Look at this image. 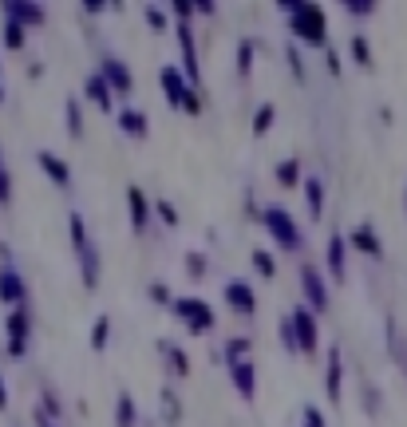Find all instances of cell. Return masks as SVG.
Wrapping results in <instances>:
<instances>
[{"mask_svg": "<svg viewBox=\"0 0 407 427\" xmlns=\"http://www.w3.org/2000/svg\"><path fill=\"white\" fill-rule=\"evenodd\" d=\"M142 16H146V24L155 32H166V8H158V4H146L142 8Z\"/></svg>", "mask_w": 407, "mask_h": 427, "instance_id": "35", "label": "cell"}, {"mask_svg": "<svg viewBox=\"0 0 407 427\" xmlns=\"http://www.w3.org/2000/svg\"><path fill=\"white\" fill-rule=\"evenodd\" d=\"M24 293L28 289H24V281L16 273H0V297L4 300H24Z\"/></svg>", "mask_w": 407, "mask_h": 427, "instance_id": "24", "label": "cell"}, {"mask_svg": "<svg viewBox=\"0 0 407 427\" xmlns=\"http://www.w3.org/2000/svg\"><path fill=\"white\" fill-rule=\"evenodd\" d=\"M253 56H257V40H241V47H237V72H241V79L253 76Z\"/></svg>", "mask_w": 407, "mask_h": 427, "instance_id": "25", "label": "cell"}, {"mask_svg": "<svg viewBox=\"0 0 407 427\" xmlns=\"http://www.w3.org/2000/svg\"><path fill=\"white\" fill-rule=\"evenodd\" d=\"M139 424V411H135V399L126 392L115 395V427H135Z\"/></svg>", "mask_w": 407, "mask_h": 427, "instance_id": "19", "label": "cell"}, {"mask_svg": "<svg viewBox=\"0 0 407 427\" xmlns=\"http://www.w3.org/2000/svg\"><path fill=\"white\" fill-rule=\"evenodd\" d=\"M352 60L360 63V67H372V47L364 36H352Z\"/></svg>", "mask_w": 407, "mask_h": 427, "instance_id": "33", "label": "cell"}, {"mask_svg": "<svg viewBox=\"0 0 407 427\" xmlns=\"http://www.w3.org/2000/svg\"><path fill=\"white\" fill-rule=\"evenodd\" d=\"M8 332H12V356H24V340H28V316L12 313L8 320Z\"/></svg>", "mask_w": 407, "mask_h": 427, "instance_id": "22", "label": "cell"}, {"mask_svg": "<svg viewBox=\"0 0 407 427\" xmlns=\"http://www.w3.org/2000/svg\"><path fill=\"white\" fill-rule=\"evenodd\" d=\"M348 245H356V250L360 253H368V257H384V245H380V237H376V230H372V221H360V226H356V230H352V234L344 237Z\"/></svg>", "mask_w": 407, "mask_h": 427, "instance_id": "11", "label": "cell"}, {"mask_svg": "<svg viewBox=\"0 0 407 427\" xmlns=\"http://www.w3.org/2000/svg\"><path fill=\"white\" fill-rule=\"evenodd\" d=\"M158 352L166 356V364H170V372H178V376H190V360L182 348H174L170 340H158Z\"/></svg>", "mask_w": 407, "mask_h": 427, "instance_id": "20", "label": "cell"}, {"mask_svg": "<svg viewBox=\"0 0 407 427\" xmlns=\"http://www.w3.org/2000/svg\"><path fill=\"white\" fill-rule=\"evenodd\" d=\"M40 427H52V424H47V419H40Z\"/></svg>", "mask_w": 407, "mask_h": 427, "instance_id": "47", "label": "cell"}, {"mask_svg": "<svg viewBox=\"0 0 407 427\" xmlns=\"http://www.w3.org/2000/svg\"><path fill=\"white\" fill-rule=\"evenodd\" d=\"M170 313L178 316V320H182V325H186L194 336H206V332L218 325L214 309H210L202 297H174V300H170Z\"/></svg>", "mask_w": 407, "mask_h": 427, "instance_id": "4", "label": "cell"}, {"mask_svg": "<svg viewBox=\"0 0 407 427\" xmlns=\"http://www.w3.org/2000/svg\"><path fill=\"white\" fill-rule=\"evenodd\" d=\"M111 340V316H95V325H91V348L95 352H103Z\"/></svg>", "mask_w": 407, "mask_h": 427, "instance_id": "27", "label": "cell"}, {"mask_svg": "<svg viewBox=\"0 0 407 427\" xmlns=\"http://www.w3.org/2000/svg\"><path fill=\"white\" fill-rule=\"evenodd\" d=\"M4 36H8V47H20V44H24V28H20L16 20L8 24V32H4Z\"/></svg>", "mask_w": 407, "mask_h": 427, "instance_id": "41", "label": "cell"}, {"mask_svg": "<svg viewBox=\"0 0 407 427\" xmlns=\"http://www.w3.org/2000/svg\"><path fill=\"white\" fill-rule=\"evenodd\" d=\"M226 305L241 316H253L257 313V297H253V285L234 277V281H226Z\"/></svg>", "mask_w": 407, "mask_h": 427, "instance_id": "9", "label": "cell"}, {"mask_svg": "<svg viewBox=\"0 0 407 427\" xmlns=\"http://www.w3.org/2000/svg\"><path fill=\"white\" fill-rule=\"evenodd\" d=\"M261 218H265L269 234H273V241H277L281 250L300 253V245H305V234H300V226L293 221V214H289V210H281V206H269Z\"/></svg>", "mask_w": 407, "mask_h": 427, "instance_id": "5", "label": "cell"}, {"mask_svg": "<svg viewBox=\"0 0 407 427\" xmlns=\"http://www.w3.org/2000/svg\"><path fill=\"white\" fill-rule=\"evenodd\" d=\"M285 8H289V28H293L297 40H305V44H313V47H324L329 24H324V8L320 4H289L285 0Z\"/></svg>", "mask_w": 407, "mask_h": 427, "instance_id": "2", "label": "cell"}, {"mask_svg": "<svg viewBox=\"0 0 407 427\" xmlns=\"http://www.w3.org/2000/svg\"><path fill=\"white\" fill-rule=\"evenodd\" d=\"M158 83H162V95H166V103H170L174 111L202 115V99H198V91L186 83V76L178 72V63H166V67L158 72Z\"/></svg>", "mask_w": 407, "mask_h": 427, "instance_id": "3", "label": "cell"}, {"mask_svg": "<svg viewBox=\"0 0 407 427\" xmlns=\"http://www.w3.org/2000/svg\"><path fill=\"white\" fill-rule=\"evenodd\" d=\"M126 202H131V230L135 234H146L151 230V202H146V194L139 186L126 190Z\"/></svg>", "mask_w": 407, "mask_h": 427, "instance_id": "12", "label": "cell"}, {"mask_svg": "<svg viewBox=\"0 0 407 427\" xmlns=\"http://www.w3.org/2000/svg\"><path fill=\"white\" fill-rule=\"evenodd\" d=\"M344 8L352 16H372V12H376V4H372V0H344Z\"/></svg>", "mask_w": 407, "mask_h": 427, "instance_id": "39", "label": "cell"}, {"mask_svg": "<svg viewBox=\"0 0 407 427\" xmlns=\"http://www.w3.org/2000/svg\"><path fill=\"white\" fill-rule=\"evenodd\" d=\"M67 226H72V250H76V261H79V277H83V285H87V289H95V285H99L103 257H99V250H95L91 234H87V221H83V214H79V210H72V214H67Z\"/></svg>", "mask_w": 407, "mask_h": 427, "instance_id": "1", "label": "cell"}, {"mask_svg": "<svg viewBox=\"0 0 407 427\" xmlns=\"http://www.w3.org/2000/svg\"><path fill=\"white\" fill-rule=\"evenodd\" d=\"M344 250H348L344 234H332L329 237V273L336 281H344Z\"/></svg>", "mask_w": 407, "mask_h": 427, "instance_id": "18", "label": "cell"}, {"mask_svg": "<svg viewBox=\"0 0 407 427\" xmlns=\"http://www.w3.org/2000/svg\"><path fill=\"white\" fill-rule=\"evenodd\" d=\"M340 380H344V360H340V348H329V372H324V395L332 404L340 399Z\"/></svg>", "mask_w": 407, "mask_h": 427, "instance_id": "14", "label": "cell"}, {"mask_svg": "<svg viewBox=\"0 0 407 427\" xmlns=\"http://www.w3.org/2000/svg\"><path fill=\"white\" fill-rule=\"evenodd\" d=\"M115 127H119L123 135H131V139H146V135H151V119H146L139 107H119L115 111Z\"/></svg>", "mask_w": 407, "mask_h": 427, "instance_id": "10", "label": "cell"}, {"mask_svg": "<svg viewBox=\"0 0 407 427\" xmlns=\"http://www.w3.org/2000/svg\"><path fill=\"white\" fill-rule=\"evenodd\" d=\"M253 269H257L261 277L273 281V277H277V257H273L269 250H253Z\"/></svg>", "mask_w": 407, "mask_h": 427, "instance_id": "30", "label": "cell"}, {"mask_svg": "<svg viewBox=\"0 0 407 427\" xmlns=\"http://www.w3.org/2000/svg\"><path fill=\"white\" fill-rule=\"evenodd\" d=\"M170 12L178 16V24H190V16H194V0H174Z\"/></svg>", "mask_w": 407, "mask_h": 427, "instance_id": "37", "label": "cell"}, {"mask_svg": "<svg viewBox=\"0 0 407 427\" xmlns=\"http://www.w3.org/2000/svg\"><path fill=\"white\" fill-rule=\"evenodd\" d=\"M250 348H253V340H250V336H230V340H226V352H221V356H226L221 364L245 360V356H250Z\"/></svg>", "mask_w": 407, "mask_h": 427, "instance_id": "23", "label": "cell"}, {"mask_svg": "<svg viewBox=\"0 0 407 427\" xmlns=\"http://www.w3.org/2000/svg\"><path fill=\"white\" fill-rule=\"evenodd\" d=\"M305 202H309V218L320 221V214H324V182L316 174L305 178Z\"/></svg>", "mask_w": 407, "mask_h": 427, "instance_id": "17", "label": "cell"}, {"mask_svg": "<svg viewBox=\"0 0 407 427\" xmlns=\"http://www.w3.org/2000/svg\"><path fill=\"white\" fill-rule=\"evenodd\" d=\"M230 380L241 392V399H253L257 395V372H253V360H234L230 364Z\"/></svg>", "mask_w": 407, "mask_h": 427, "instance_id": "13", "label": "cell"}, {"mask_svg": "<svg viewBox=\"0 0 407 427\" xmlns=\"http://www.w3.org/2000/svg\"><path fill=\"white\" fill-rule=\"evenodd\" d=\"M40 166H44V174H47V178H52L60 190H72V171H67V162H63L60 155L40 151Z\"/></svg>", "mask_w": 407, "mask_h": 427, "instance_id": "15", "label": "cell"}, {"mask_svg": "<svg viewBox=\"0 0 407 427\" xmlns=\"http://www.w3.org/2000/svg\"><path fill=\"white\" fill-rule=\"evenodd\" d=\"M364 408L372 411V415L380 411V395H376V388H364Z\"/></svg>", "mask_w": 407, "mask_h": 427, "instance_id": "43", "label": "cell"}, {"mask_svg": "<svg viewBox=\"0 0 407 427\" xmlns=\"http://www.w3.org/2000/svg\"><path fill=\"white\" fill-rule=\"evenodd\" d=\"M162 419H166V424H178V419H182V404H178V399H174V388H162Z\"/></svg>", "mask_w": 407, "mask_h": 427, "instance_id": "26", "label": "cell"}, {"mask_svg": "<svg viewBox=\"0 0 407 427\" xmlns=\"http://www.w3.org/2000/svg\"><path fill=\"white\" fill-rule=\"evenodd\" d=\"M289 325H293V336H297V352L316 356V352H320V329H316V316L309 313L305 305H297L293 316H289Z\"/></svg>", "mask_w": 407, "mask_h": 427, "instance_id": "6", "label": "cell"}, {"mask_svg": "<svg viewBox=\"0 0 407 427\" xmlns=\"http://www.w3.org/2000/svg\"><path fill=\"white\" fill-rule=\"evenodd\" d=\"M83 95H87V99H91L99 111H107V115L115 111V95H111V87L103 83V76H87V83H83Z\"/></svg>", "mask_w": 407, "mask_h": 427, "instance_id": "16", "label": "cell"}, {"mask_svg": "<svg viewBox=\"0 0 407 427\" xmlns=\"http://www.w3.org/2000/svg\"><path fill=\"white\" fill-rule=\"evenodd\" d=\"M273 123H277V107H273V103H261L257 115H253V135H265Z\"/></svg>", "mask_w": 407, "mask_h": 427, "instance_id": "29", "label": "cell"}, {"mask_svg": "<svg viewBox=\"0 0 407 427\" xmlns=\"http://www.w3.org/2000/svg\"><path fill=\"white\" fill-rule=\"evenodd\" d=\"M79 8H83V12H91V16H99L103 8H107V4H103V0H83Z\"/></svg>", "mask_w": 407, "mask_h": 427, "instance_id": "45", "label": "cell"}, {"mask_svg": "<svg viewBox=\"0 0 407 427\" xmlns=\"http://www.w3.org/2000/svg\"><path fill=\"white\" fill-rule=\"evenodd\" d=\"M289 67H293V79H305V63H300V47L297 44H289Z\"/></svg>", "mask_w": 407, "mask_h": 427, "instance_id": "38", "label": "cell"}, {"mask_svg": "<svg viewBox=\"0 0 407 427\" xmlns=\"http://www.w3.org/2000/svg\"><path fill=\"white\" fill-rule=\"evenodd\" d=\"M12 20H28V24H44V8L40 4H8Z\"/></svg>", "mask_w": 407, "mask_h": 427, "instance_id": "28", "label": "cell"}, {"mask_svg": "<svg viewBox=\"0 0 407 427\" xmlns=\"http://www.w3.org/2000/svg\"><path fill=\"white\" fill-rule=\"evenodd\" d=\"M151 210H158V218H162V226H170V230H178V210H174L170 202H166V198H158V202H151Z\"/></svg>", "mask_w": 407, "mask_h": 427, "instance_id": "32", "label": "cell"}, {"mask_svg": "<svg viewBox=\"0 0 407 427\" xmlns=\"http://www.w3.org/2000/svg\"><path fill=\"white\" fill-rule=\"evenodd\" d=\"M273 174H277V182H281L285 190L300 186V162H297V158H281V162L273 166Z\"/></svg>", "mask_w": 407, "mask_h": 427, "instance_id": "21", "label": "cell"}, {"mask_svg": "<svg viewBox=\"0 0 407 427\" xmlns=\"http://www.w3.org/2000/svg\"><path fill=\"white\" fill-rule=\"evenodd\" d=\"M186 273L198 281V277H206V253L202 250H190L186 253Z\"/></svg>", "mask_w": 407, "mask_h": 427, "instance_id": "34", "label": "cell"}, {"mask_svg": "<svg viewBox=\"0 0 407 427\" xmlns=\"http://www.w3.org/2000/svg\"><path fill=\"white\" fill-rule=\"evenodd\" d=\"M324 60H329V72H332V76H340V56H336L332 47H329V52H324Z\"/></svg>", "mask_w": 407, "mask_h": 427, "instance_id": "46", "label": "cell"}, {"mask_svg": "<svg viewBox=\"0 0 407 427\" xmlns=\"http://www.w3.org/2000/svg\"><path fill=\"white\" fill-rule=\"evenodd\" d=\"M281 340H285V348H289V352H297V336H293V325H289V316L281 320Z\"/></svg>", "mask_w": 407, "mask_h": 427, "instance_id": "40", "label": "cell"}, {"mask_svg": "<svg viewBox=\"0 0 407 427\" xmlns=\"http://www.w3.org/2000/svg\"><path fill=\"white\" fill-rule=\"evenodd\" d=\"M305 427H324V415H320V408H305Z\"/></svg>", "mask_w": 407, "mask_h": 427, "instance_id": "42", "label": "cell"}, {"mask_svg": "<svg viewBox=\"0 0 407 427\" xmlns=\"http://www.w3.org/2000/svg\"><path fill=\"white\" fill-rule=\"evenodd\" d=\"M103 83H107L115 95H131V87H135V79H131V67H126L119 56H103Z\"/></svg>", "mask_w": 407, "mask_h": 427, "instance_id": "8", "label": "cell"}, {"mask_svg": "<svg viewBox=\"0 0 407 427\" xmlns=\"http://www.w3.org/2000/svg\"><path fill=\"white\" fill-rule=\"evenodd\" d=\"M67 135H72V139H83V115H79V99H76V95L67 99Z\"/></svg>", "mask_w": 407, "mask_h": 427, "instance_id": "31", "label": "cell"}, {"mask_svg": "<svg viewBox=\"0 0 407 427\" xmlns=\"http://www.w3.org/2000/svg\"><path fill=\"white\" fill-rule=\"evenodd\" d=\"M300 289H305V300H309L305 309H309L313 316L329 309V285H324V277H320V269L309 265V261L300 265Z\"/></svg>", "mask_w": 407, "mask_h": 427, "instance_id": "7", "label": "cell"}, {"mask_svg": "<svg viewBox=\"0 0 407 427\" xmlns=\"http://www.w3.org/2000/svg\"><path fill=\"white\" fill-rule=\"evenodd\" d=\"M146 297H151V300H155V305H166V309H170V289H166V285H162V281H151V285H146Z\"/></svg>", "mask_w": 407, "mask_h": 427, "instance_id": "36", "label": "cell"}, {"mask_svg": "<svg viewBox=\"0 0 407 427\" xmlns=\"http://www.w3.org/2000/svg\"><path fill=\"white\" fill-rule=\"evenodd\" d=\"M194 12H198V16H214V12H218V4H214V0H198V4H194Z\"/></svg>", "mask_w": 407, "mask_h": 427, "instance_id": "44", "label": "cell"}]
</instances>
